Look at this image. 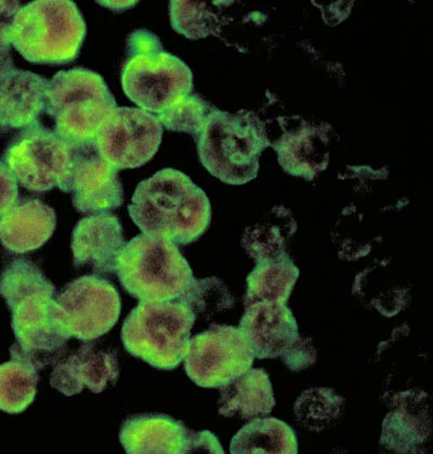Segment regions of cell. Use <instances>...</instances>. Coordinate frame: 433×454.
Instances as JSON below:
<instances>
[{
	"label": "cell",
	"mask_w": 433,
	"mask_h": 454,
	"mask_svg": "<svg viewBox=\"0 0 433 454\" xmlns=\"http://www.w3.org/2000/svg\"><path fill=\"white\" fill-rule=\"evenodd\" d=\"M189 306L194 314L213 315L232 308L234 299L219 278L194 280L191 287L178 299Z\"/></svg>",
	"instance_id": "obj_30"
},
{
	"label": "cell",
	"mask_w": 433,
	"mask_h": 454,
	"mask_svg": "<svg viewBox=\"0 0 433 454\" xmlns=\"http://www.w3.org/2000/svg\"><path fill=\"white\" fill-rule=\"evenodd\" d=\"M59 319L68 337L90 342L105 335L120 319L122 301L110 281L86 275L56 295Z\"/></svg>",
	"instance_id": "obj_11"
},
{
	"label": "cell",
	"mask_w": 433,
	"mask_h": 454,
	"mask_svg": "<svg viewBox=\"0 0 433 454\" xmlns=\"http://www.w3.org/2000/svg\"><path fill=\"white\" fill-rule=\"evenodd\" d=\"M128 210L142 233L182 246L203 236L211 221L208 195L188 176L170 168L142 181Z\"/></svg>",
	"instance_id": "obj_2"
},
{
	"label": "cell",
	"mask_w": 433,
	"mask_h": 454,
	"mask_svg": "<svg viewBox=\"0 0 433 454\" xmlns=\"http://www.w3.org/2000/svg\"><path fill=\"white\" fill-rule=\"evenodd\" d=\"M397 403L382 423L381 445L396 453H416L431 434L429 406L416 394Z\"/></svg>",
	"instance_id": "obj_21"
},
{
	"label": "cell",
	"mask_w": 433,
	"mask_h": 454,
	"mask_svg": "<svg viewBox=\"0 0 433 454\" xmlns=\"http://www.w3.org/2000/svg\"><path fill=\"white\" fill-rule=\"evenodd\" d=\"M116 274L127 293L140 302L178 300L195 280L188 261L175 243L144 233L122 248Z\"/></svg>",
	"instance_id": "obj_6"
},
{
	"label": "cell",
	"mask_w": 433,
	"mask_h": 454,
	"mask_svg": "<svg viewBox=\"0 0 433 454\" xmlns=\"http://www.w3.org/2000/svg\"><path fill=\"white\" fill-rule=\"evenodd\" d=\"M299 278L289 258L256 265L246 279L245 306L256 302L287 303Z\"/></svg>",
	"instance_id": "obj_26"
},
{
	"label": "cell",
	"mask_w": 433,
	"mask_h": 454,
	"mask_svg": "<svg viewBox=\"0 0 433 454\" xmlns=\"http://www.w3.org/2000/svg\"><path fill=\"white\" fill-rule=\"evenodd\" d=\"M255 358H283L302 339L287 303L256 302L245 306L239 325Z\"/></svg>",
	"instance_id": "obj_14"
},
{
	"label": "cell",
	"mask_w": 433,
	"mask_h": 454,
	"mask_svg": "<svg viewBox=\"0 0 433 454\" xmlns=\"http://www.w3.org/2000/svg\"><path fill=\"white\" fill-rule=\"evenodd\" d=\"M86 22L71 0H36L20 8L10 43L28 62L66 66L80 56Z\"/></svg>",
	"instance_id": "obj_4"
},
{
	"label": "cell",
	"mask_w": 433,
	"mask_h": 454,
	"mask_svg": "<svg viewBox=\"0 0 433 454\" xmlns=\"http://www.w3.org/2000/svg\"><path fill=\"white\" fill-rule=\"evenodd\" d=\"M21 7L22 4L20 2H0V44L2 46H12L10 28H12L14 16Z\"/></svg>",
	"instance_id": "obj_34"
},
{
	"label": "cell",
	"mask_w": 433,
	"mask_h": 454,
	"mask_svg": "<svg viewBox=\"0 0 433 454\" xmlns=\"http://www.w3.org/2000/svg\"><path fill=\"white\" fill-rule=\"evenodd\" d=\"M0 295L12 310V325L21 352L41 370L57 362L68 337L59 319L57 291L43 270L16 259L0 274Z\"/></svg>",
	"instance_id": "obj_1"
},
{
	"label": "cell",
	"mask_w": 433,
	"mask_h": 454,
	"mask_svg": "<svg viewBox=\"0 0 433 454\" xmlns=\"http://www.w3.org/2000/svg\"><path fill=\"white\" fill-rule=\"evenodd\" d=\"M296 231V222L287 210L275 209L271 218L246 230L243 246L256 264L289 258L287 247Z\"/></svg>",
	"instance_id": "obj_25"
},
{
	"label": "cell",
	"mask_w": 433,
	"mask_h": 454,
	"mask_svg": "<svg viewBox=\"0 0 433 454\" xmlns=\"http://www.w3.org/2000/svg\"><path fill=\"white\" fill-rule=\"evenodd\" d=\"M116 107L105 79L86 68L58 72L48 82L43 112L56 122L54 131L72 146L92 143Z\"/></svg>",
	"instance_id": "obj_7"
},
{
	"label": "cell",
	"mask_w": 433,
	"mask_h": 454,
	"mask_svg": "<svg viewBox=\"0 0 433 454\" xmlns=\"http://www.w3.org/2000/svg\"><path fill=\"white\" fill-rule=\"evenodd\" d=\"M186 453H219L224 454L218 438L209 431L194 433L191 432L188 450Z\"/></svg>",
	"instance_id": "obj_33"
},
{
	"label": "cell",
	"mask_w": 433,
	"mask_h": 454,
	"mask_svg": "<svg viewBox=\"0 0 433 454\" xmlns=\"http://www.w3.org/2000/svg\"><path fill=\"white\" fill-rule=\"evenodd\" d=\"M232 454H297L296 434L277 418H255L231 442Z\"/></svg>",
	"instance_id": "obj_23"
},
{
	"label": "cell",
	"mask_w": 433,
	"mask_h": 454,
	"mask_svg": "<svg viewBox=\"0 0 433 454\" xmlns=\"http://www.w3.org/2000/svg\"><path fill=\"white\" fill-rule=\"evenodd\" d=\"M72 155L71 145L37 122L19 131L10 141L3 161L24 189L45 192L66 179Z\"/></svg>",
	"instance_id": "obj_9"
},
{
	"label": "cell",
	"mask_w": 433,
	"mask_h": 454,
	"mask_svg": "<svg viewBox=\"0 0 433 454\" xmlns=\"http://www.w3.org/2000/svg\"><path fill=\"white\" fill-rule=\"evenodd\" d=\"M328 145L327 132L321 126L303 122L285 131L270 146L277 152L279 165L287 174L312 180L328 166Z\"/></svg>",
	"instance_id": "obj_20"
},
{
	"label": "cell",
	"mask_w": 433,
	"mask_h": 454,
	"mask_svg": "<svg viewBox=\"0 0 433 454\" xmlns=\"http://www.w3.org/2000/svg\"><path fill=\"white\" fill-rule=\"evenodd\" d=\"M316 349L311 340L300 339L299 342L282 358L285 364L293 372H302L316 362Z\"/></svg>",
	"instance_id": "obj_31"
},
{
	"label": "cell",
	"mask_w": 433,
	"mask_h": 454,
	"mask_svg": "<svg viewBox=\"0 0 433 454\" xmlns=\"http://www.w3.org/2000/svg\"><path fill=\"white\" fill-rule=\"evenodd\" d=\"M10 354L12 360L0 366V411L16 414L26 411L35 399L39 369L17 343Z\"/></svg>",
	"instance_id": "obj_24"
},
{
	"label": "cell",
	"mask_w": 433,
	"mask_h": 454,
	"mask_svg": "<svg viewBox=\"0 0 433 454\" xmlns=\"http://www.w3.org/2000/svg\"><path fill=\"white\" fill-rule=\"evenodd\" d=\"M56 226L57 215L51 207L23 197L0 215V243L10 253H32L51 239Z\"/></svg>",
	"instance_id": "obj_18"
},
{
	"label": "cell",
	"mask_w": 433,
	"mask_h": 454,
	"mask_svg": "<svg viewBox=\"0 0 433 454\" xmlns=\"http://www.w3.org/2000/svg\"><path fill=\"white\" fill-rule=\"evenodd\" d=\"M102 7L112 10L114 12H124L128 9L134 8L139 2H96Z\"/></svg>",
	"instance_id": "obj_35"
},
{
	"label": "cell",
	"mask_w": 433,
	"mask_h": 454,
	"mask_svg": "<svg viewBox=\"0 0 433 454\" xmlns=\"http://www.w3.org/2000/svg\"><path fill=\"white\" fill-rule=\"evenodd\" d=\"M210 110L204 100L198 96L181 98L178 102L159 115H155L162 128L167 130L189 133L198 139L208 120Z\"/></svg>",
	"instance_id": "obj_29"
},
{
	"label": "cell",
	"mask_w": 433,
	"mask_h": 454,
	"mask_svg": "<svg viewBox=\"0 0 433 454\" xmlns=\"http://www.w3.org/2000/svg\"><path fill=\"white\" fill-rule=\"evenodd\" d=\"M343 398L333 388L314 387L300 394L294 413L303 427L321 432L332 427L343 411Z\"/></svg>",
	"instance_id": "obj_27"
},
{
	"label": "cell",
	"mask_w": 433,
	"mask_h": 454,
	"mask_svg": "<svg viewBox=\"0 0 433 454\" xmlns=\"http://www.w3.org/2000/svg\"><path fill=\"white\" fill-rule=\"evenodd\" d=\"M191 431L166 414H139L122 423L120 441L128 454H179L188 450Z\"/></svg>",
	"instance_id": "obj_19"
},
{
	"label": "cell",
	"mask_w": 433,
	"mask_h": 454,
	"mask_svg": "<svg viewBox=\"0 0 433 454\" xmlns=\"http://www.w3.org/2000/svg\"><path fill=\"white\" fill-rule=\"evenodd\" d=\"M196 315L178 300L140 302L128 315L122 340L128 353L156 369L172 370L188 353Z\"/></svg>",
	"instance_id": "obj_8"
},
{
	"label": "cell",
	"mask_w": 433,
	"mask_h": 454,
	"mask_svg": "<svg viewBox=\"0 0 433 454\" xmlns=\"http://www.w3.org/2000/svg\"><path fill=\"white\" fill-rule=\"evenodd\" d=\"M126 244L115 215L107 211L87 216L73 231L74 265L90 266L96 274L115 273L118 255Z\"/></svg>",
	"instance_id": "obj_16"
},
{
	"label": "cell",
	"mask_w": 433,
	"mask_h": 454,
	"mask_svg": "<svg viewBox=\"0 0 433 454\" xmlns=\"http://www.w3.org/2000/svg\"><path fill=\"white\" fill-rule=\"evenodd\" d=\"M275 397L269 374L262 368H250L242 376L220 387L218 409L224 418L252 419L272 412Z\"/></svg>",
	"instance_id": "obj_22"
},
{
	"label": "cell",
	"mask_w": 433,
	"mask_h": 454,
	"mask_svg": "<svg viewBox=\"0 0 433 454\" xmlns=\"http://www.w3.org/2000/svg\"><path fill=\"white\" fill-rule=\"evenodd\" d=\"M201 164L224 184L242 185L258 175L260 156L271 145L257 115L210 110L198 137Z\"/></svg>",
	"instance_id": "obj_5"
},
{
	"label": "cell",
	"mask_w": 433,
	"mask_h": 454,
	"mask_svg": "<svg viewBox=\"0 0 433 454\" xmlns=\"http://www.w3.org/2000/svg\"><path fill=\"white\" fill-rule=\"evenodd\" d=\"M59 189L70 192L73 206L86 215L116 209L124 202L118 169L98 154L92 143L73 146L70 170Z\"/></svg>",
	"instance_id": "obj_13"
},
{
	"label": "cell",
	"mask_w": 433,
	"mask_h": 454,
	"mask_svg": "<svg viewBox=\"0 0 433 454\" xmlns=\"http://www.w3.org/2000/svg\"><path fill=\"white\" fill-rule=\"evenodd\" d=\"M255 355L239 327L211 325L190 339L185 370L196 385L220 388L253 367Z\"/></svg>",
	"instance_id": "obj_10"
},
{
	"label": "cell",
	"mask_w": 433,
	"mask_h": 454,
	"mask_svg": "<svg viewBox=\"0 0 433 454\" xmlns=\"http://www.w3.org/2000/svg\"><path fill=\"white\" fill-rule=\"evenodd\" d=\"M18 199L17 179L4 162L0 160V215L12 208Z\"/></svg>",
	"instance_id": "obj_32"
},
{
	"label": "cell",
	"mask_w": 433,
	"mask_h": 454,
	"mask_svg": "<svg viewBox=\"0 0 433 454\" xmlns=\"http://www.w3.org/2000/svg\"><path fill=\"white\" fill-rule=\"evenodd\" d=\"M47 86L45 77L16 67L0 74V133L21 131L39 122Z\"/></svg>",
	"instance_id": "obj_17"
},
{
	"label": "cell",
	"mask_w": 433,
	"mask_h": 454,
	"mask_svg": "<svg viewBox=\"0 0 433 454\" xmlns=\"http://www.w3.org/2000/svg\"><path fill=\"white\" fill-rule=\"evenodd\" d=\"M121 78L127 98L154 115L169 110L193 89L190 67L165 51L160 38L146 29L128 37Z\"/></svg>",
	"instance_id": "obj_3"
},
{
	"label": "cell",
	"mask_w": 433,
	"mask_h": 454,
	"mask_svg": "<svg viewBox=\"0 0 433 454\" xmlns=\"http://www.w3.org/2000/svg\"><path fill=\"white\" fill-rule=\"evenodd\" d=\"M120 377L115 349L102 348L90 340L54 367L51 384L66 396L80 394L87 387L99 394L108 384L115 385Z\"/></svg>",
	"instance_id": "obj_15"
},
{
	"label": "cell",
	"mask_w": 433,
	"mask_h": 454,
	"mask_svg": "<svg viewBox=\"0 0 433 454\" xmlns=\"http://www.w3.org/2000/svg\"><path fill=\"white\" fill-rule=\"evenodd\" d=\"M172 28L189 39L216 35L218 18L205 2H182L172 0L169 4Z\"/></svg>",
	"instance_id": "obj_28"
},
{
	"label": "cell",
	"mask_w": 433,
	"mask_h": 454,
	"mask_svg": "<svg viewBox=\"0 0 433 454\" xmlns=\"http://www.w3.org/2000/svg\"><path fill=\"white\" fill-rule=\"evenodd\" d=\"M157 117L138 107H116L93 137L103 160L116 169H134L149 162L161 143Z\"/></svg>",
	"instance_id": "obj_12"
}]
</instances>
